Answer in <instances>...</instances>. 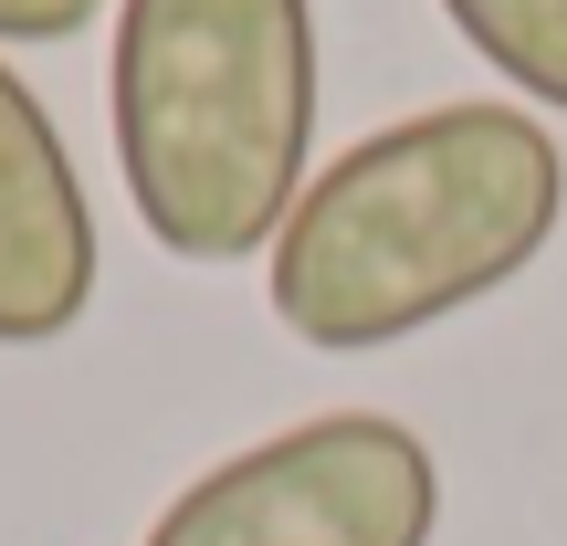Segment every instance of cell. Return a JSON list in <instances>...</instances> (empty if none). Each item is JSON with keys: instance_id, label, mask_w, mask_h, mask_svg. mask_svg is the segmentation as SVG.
Returning <instances> with one entry per match:
<instances>
[{"instance_id": "1", "label": "cell", "mask_w": 567, "mask_h": 546, "mask_svg": "<svg viewBox=\"0 0 567 546\" xmlns=\"http://www.w3.org/2000/svg\"><path fill=\"white\" fill-rule=\"evenodd\" d=\"M567 210V158L515 95H463L358 137L316 168L264 253V305L284 337L368 358L463 305L505 295Z\"/></svg>"}, {"instance_id": "2", "label": "cell", "mask_w": 567, "mask_h": 546, "mask_svg": "<svg viewBox=\"0 0 567 546\" xmlns=\"http://www.w3.org/2000/svg\"><path fill=\"white\" fill-rule=\"evenodd\" d=\"M316 0H116V179L179 264H252L305 200Z\"/></svg>"}, {"instance_id": "3", "label": "cell", "mask_w": 567, "mask_h": 546, "mask_svg": "<svg viewBox=\"0 0 567 546\" xmlns=\"http://www.w3.org/2000/svg\"><path fill=\"white\" fill-rule=\"evenodd\" d=\"M442 463L389 410H316L252 452H221L158 505L137 546H431Z\"/></svg>"}, {"instance_id": "4", "label": "cell", "mask_w": 567, "mask_h": 546, "mask_svg": "<svg viewBox=\"0 0 567 546\" xmlns=\"http://www.w3.org/2000/svg\"><path fill=\"white\" fill-rule=\"evenodd\" d=\"M95 305V210L74 147L0 53V347H53Z\"/></svg>"}, {"instance_id": "5", "label": "cell", "mask_w": 567, "mask_h": 546, "mask_svg": "<svg viewBox=\"0 0 567 546\" xmlns=\"http://www.w3.org/2000/svg\"><path fill=\"white\" fill-rule=\"evenodd\" d=\"M442 21L515 84V105L567 116V0H442Z\"/></svg>"}, {"instance_id": "6", "label": "cell", "mask_w": 567, "mask_h": 546, "mask_svg": "<svg viewBox=\"0 0 567 546\" xmlns=\"http://www.w3.org/2000/svg\"><path fill=\"white\" fill-rule=\"evenodd\" d=\"M105 0H0V42H74Z\"/></svg>"}]
</instances>
